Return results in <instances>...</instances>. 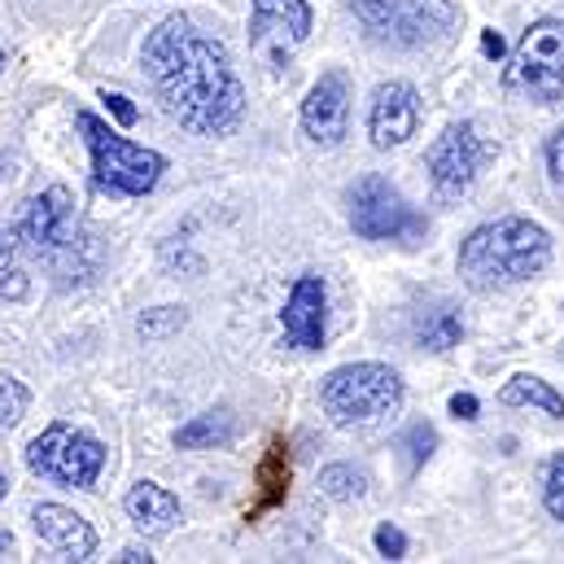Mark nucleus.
I'll list each match as a JSON object with an SVG mask.
<instances>
[{
	"mask_svg": "<svg viewBox=\"0 0 564 564\" xmlns=\"http://www.w3.org/2000/svg\"><path fill=\"white\" fill-rule=\"evenodd\" d=\"M503 88L534 97L539 106L564 101V18H543L521 35V44L508 53Z\"/></svg>",
	"mask_w": 564,
	"mask_h": 564,
	"instance_id": "nucleus-5",
	"label": "nucleus"
},
{
	"mask_svg": "<svg viewBox=\"0 0 564 564\" xmlns=\"http://www.w3.org/2000/svg\"><path fill=\"white\" fill-rule=\"evenodd\" d=\"M18 241L44 259H57L75 246V197L70 188L53 184L26 202V215L18 219Z\"/></svg>",
	"mask_w": 564,
	"mask_h": 564,
	"instance_id": "nucleus-10",
	"label": "nucleus"
},
{
	"mask_svg": "<svg viewBox=\"0 0 564 564\" xmlns=\"http://www.w3.org/2000/svg\"><path fill=\"white\" fill-rule=\"evenodd\" d=\"M319 490H324L328 499H337V503H350V499H359V495L368 490V477H364L359 468H350V464H328V468L319 473Z\"/></svg>",
	"mask_w": 564,
	"mask_h": 564,
	"instance_id": "nucleus-20",
	"label": "nucleus"
},
{
	"mask_svg": "<svg viewBox=\"0 0 564 564\" xmlns=\"http://www.w3.org/2000/svg\"><path fill=\"white\" fill-rule=\"evenodd\" d=\"M119 561H123V564H149L153 556H149V552H141V547H123V552H119Z\"/></svg>",
	"mask_w": 564,
	"mask_h": 564,
	"instance_id": "nucleus-31",
	"label": "nucleus"
},
{
	"mask_svg": "<svg viewBox=\"0 0 564 564\" xmlns=\"http://www.w3.org/2000/svg\"><path fill=\"white\" fill-rule=\"evenodd\" d=\"M350 228L364 241H416L424 237V215L381 175H364L350 188Z\"/></svg>",
	"mask_w": 564,
	"mask_h": 564,
	"instance_id": "nucleus-8",
	"label": "nucleus"
},
{
	"mask_svg": "<svg viewBox=\"0 0 564 564\" xmlns=\"http://www.w3.org/2000/svg\"><path fill=\"white\" fill-rule=\"evenodd\" d=\"M451 416H455V421H477V416H481V403H477L473 394H455V399H451Z\"/></svg>",
	"mask_w": 564,
	"mask_h": 564,
	"instance_id": "nucleus-29",
	"label": "nucleus"
},
{
	"mask_svg": "<svg viewBox=\"0 0 564 564\" xmlns=\"http://www.w3.org/2000/svg\"><path fill=\"white\" fill-rule=\"evenodd\" d=\"M101 101H106V110L115 115V123H119V128H132V123L141 119V110H137V106H132V97H123V93H106Z\"/></svg>",
	"mask_w": 564,
	"mask_h": 564,
	"instance_id": "nucleus-27",
	"label": "nucleus"
},
{
	"mask_svg": "<svg viewBox=\"0 0 564 564\" xmlns=\"http://www.w3.org/2000/svg\"><path fill=\"white\" fill-rule=\"evenodd\" d=\"M421 128V93L403 79H390L372 93L368 106V137L377 149H399L416 137Z\"/></svg>",
	"mask_w": 564,
	"mask_h": 564,
	"instance_id": "nucleus-13",
	"label": "nucleus"
},
{
	"mask_svg": "<svg viewBox=\"0 0 564 564\" xmlns=\"http://www.w3.org/2000/svg\"><path fill=\"white\" fill-rule=\"evenodd\" d=\"M9 547H13V534H9V530H0V556H4Z\"/></svg>",
	"mask_w": 564,
	"mask_h": 564,
	"instance_id": "nucleus-32",
	"label": "nucleus"
},
{
	"mask_svg": "<svg viewBox=\"0 0 564 564\" xmlns=\"http://www.w3.org/2000/svg\"><path fill=\"white\" fill-rule=\"evenodd\" d=\"M481 53H486V57H503V53H508L503 40H499V31H486V35H481Z\"/></svg>",
	"mask_w": 564,
	"mask_h": 564,
	"instance_id": "nucleus-30",
	"label": "nucleus"
},
{
	"mask_svg": "<svg viewBox=\"0 0 564 564\" xmlns=\"http://www.w3.org/2000/svg\"><path fill=\"white\" fill-rule=\"evenodd\" d=\"M123 508H128V517H132V525L141 534H166L180 521V499L171 490H162L158 481L132 486V495L123 499Z\"/></svg>",
	"mask_w": 564,
	"mask_h": 564,
	"instance_id": "nucleus-16",
	"label": "nucleus"
},
{
	"mask_svg": "<svg viewBox=\"0 0 564 564\" xmlns=\"http://www.w3.org/2000/svg\"><path fill=\"white\" fill-rule=\"evenodd\" d=\"M547 263H552V237H547V228H539L530 219L481 224L459 246V276L477 293H495V289L530 281Z\"/></svg>",
	"mask_w": 564,
	"mask_h": 564,
	"instance_id": "nucleus-2",
	"label": "nucleus"
},
{
	"mask_svg": "<svg viewBox=\"0 0 564 564\" xmlns=\"http://www.w3.org/2000/svg\"><path fill=\"white\" fill-rule=\"evenodd\" d=\"M319 403H324L328 421L341 429L372 424L403 408V377L390 364H346L324 377Z\"/></svg>",
	"mask_w": 564,
	"mask_h": 564,
	"instance_id": "nucleus-3",
	"label": "nucleus"
},
{
	"mask_svg": "<svg viewBox=\"0 0 564 564\" xmlns=\"http://www.w3.org/2000/svg\"><path fill=\"white\" fill-rule=\"evenodd\" d=\"M184 328V306H158V311H144L141 315V337H166V333H180Z\"/></svg>",
	"mask_w": 564,
	"mask_h": 564,
	"instance_id": "nucleus-24",
	"label": "nucleus"
},
{
	"mask_svg": "<svg viewBox=\"0 0 564 564\" xmlns=\"http://www.w3.org/2000/svg\"><path fill=\"white\" fill-rule=\"evenodd\" d=\"M31 525H35V534H40L62 561H93V552H97L93 525H88L79 512L62 508V503H35V508H31Z\"/></svg>",
	"mask_w": 564,
	"mask_h": 564,
	"instance_id": "nucleus-15",
	"label": "nucleus"
},
{
	"mask_svg": "<svg viewBox=\"0 0 564 564\" xmlns=\"http://www.w3.org/2000/svg\"><path fill=\"white\" fill-rule=\"evenodd\" d=\"M75 123H79L84 141L93 149V180H97L101 193L144 197V193L162 180V171H166V158H162V153H153V149H144V144H132L128 137L110 132V128H106L97 115H88V110H84Z\"/></svg>",
	"mask_w": 564,
	"mask_h": 564,
	"instance_id": "nucleus-4",
	"label": "nucleus"
},
{
	"mask_svg": "<svg viewBox=\"0 0 564 564\" xmlns=\"http://www.w3.org/2000/svg\"><path fill=\"white\" fill-rule=\"evenodd\" d=\"M499 403L503 408H539L547 416H564V399L543 381V377H512L503 390H499Z\"/></svg>",
	"mask_w": 564,
	"mask_h": 564,
	"instance_id": "nucleus-18",
	"label": "nucleus"
},
{
	"mask_svg": "<svg viewBox=\"0 0 564 564\" xmlns=\"http://www.w3.org/2000/svg\"><path fill=\"white\" fill-rule=\"evenodd\" d=\"M486 158H490V144L481 141V132L473 123H451L437 141L429 144V153H424V171H429L433 193L442 202L464 197L477 184Z\"/></svg>",
	"mask_w": 564,
	"mask_h": 564,
	"instance_id": "nucleus-9",
	"label": "nucleus"
},
{
	"mask_svg": "<svg viewBox=\"0 0 564 564\" xmlns=\"http://www.w3.org/2000/svg\"><path fill=\"white\" fill-rule=\"evenodd\" d=\"M399 446L408 451V464H412V468H421L424 459L433 455V446H437V433H433V424L416 421L408 433H403V442H399Z\"/></svg>",
	"mask_w": 564,
	"mask_h": 564,
	"instance_id": "nucleus-25",
	"label": "nucleus"
},
{
	"mask_svg": "<svg viewBox=\"0 0 564 564\" xmlns=\"http://www.w3.org/2000/svg\"><path fill=\"white\" fill-rule=\"evenodd\" d=\"M26 464L31 473L57 481V486H75V490H93L101 468H106V446L75 429L66 421H53L31 446H26Z\"/></svg>",
	"mask_w": 564,
	"mask_h": 564,
	"instance_id": "nucleus-7",
	"label": "nucleus"
},
{
	"mask_svg": "<svg viewBox=\"0 0 564 564\" xmlns=\"http://www.w3.org/2000/svg\"><path fill=\"white\" fill-rule=\"evenodd\" d=\"M350 13L368 40L390 48H421L455 26V9L446 0H350Z\"/></svg>",
	"mask_w": 564,
	"mask_h": 564,
	"instance_id": "nucleus-6",
	"label": "nucleus"
},
{
	"mask_svg": "<svg viewBox=\"0 0 564 564\" xmlns=\"http://www.w3.org/2000/svg\"><path fill=\"white\" fill-rule=\"evenodd\" d=\"M416 337H421L424 350H451V346H459V337H464V324H459V315L451 311V306H437V311H429L421 319V328H416Z\"/></svg>",
	"mask_w": 564,
	"mask_h": 564,
	"instance_id": "nucleus-19",
	"label": "nucleus"
},
{
	"mask_svg": "<svg viewBox=\"0 0 564 564\" xmlns=\"http://www.w3.org/2000/svg\"><path fill=\"white\" fill-rule=\"evenodd\" d=\"M311 35V9L306 0H254V53L281 70L289 48Z\"/></svg>",
	"mask_w": 564,
	"mask_h": 564,
	"instance_id": "nucleus-11",
	"label": "nucleus"
},
{
	"mask_svg": "<svg viewBox=\"0 0 564 564\" xmlns=\"http://www.w3.org/2000/svg\"><path fill=\"white\" fill-rule=\"evenodd\" d=\"M4 495H9V477L0 473V499H4Z\"/></svg>",
	"mask_w": 564,
	"mask_h": 564,
	"instance_id": "nucleus-33",
	"label": "nucleus"
},
{
	"mask_svg": "<svg viewBox=\"0 0 564 564\" xmlns=\"http://www.w3.org/2000/svg\"><path fill=\"white\" fill-rule=\"evenodd\" d=\"M144 75L162 110L193 137H228L246 119V88L224 40L175 13L144 40Z\"/></svg>",
	"mask_w": 564,
	"mask_h": 564,
	"instance_id": "nucleus-1",
	"label": "nucleus"
},
{
	"mask_svg": "<svg viewBox=\"0 0 564 564\" xmlns=\"http://www.w3.org/2000/svg\"><path fill=\"white\" fill-rule=\"evenodd\" d=\"M0 70H4V48H0Z\"/></svg>",
	"mask_w": 564,
	"mask_h": 564,
	"instance_id": "nucleus-34",
	"label": "nucleus"
},
{
	"mask_svg": "<svg viewBox=\"0 0 564 564\" xmlns=\"http://www.w3.org/2000/svg\"><path fill=\"white\" fill-rule=\"evenodd\" d=\"M302 128L319 149H337L350 128V79L341 70H324L302 101Z\"/></svg>",
	"mask_w": 564,
	"mask_h": 564,
	"instance_id": "nucleus-12",
	"label": "nucleus"
},
{
	"mask_svg": "<svg viewBox=\"0 0 564 564\" xmlns=\"http://www.w3.org/2000/svg\"><path fill=\"white\" fill-rule=\"evenodd\" d=\"M543 503L556 521H564V451L552 455L547 468H543Z\"/></svg>",
	"mask_w": 564,
	"mask_h": 564,
	"instance_id": "nucleus-23",
	"label": "nucleus"
},
{
	"mask_svg": "<svg viewBox=\"0 0 564 564\" xmlns=\"http://www.w3.org/2000/svg\"><path fill=\"white\" fill-rule=\"evenodd\" d=\"M237 433V421L232 412H206V416H193L188 424L175 429V446L180 451H206V446H228Z\"/></svg>",
	"mask_w": 564,
	"mask_h": 564,
	"instance_id": "nucleus-17",
	"label": "nucleus"
},
{
	"mask_svg": "<svg viewBox=\"0 0 564 564\" xmlns=\"http://www.w3.org/2000/svg\"><path fill=\"white\" fill-rule=\"evenodd\" d=\"M26 408H31V390L13 377H0V429H13L26 416Z\"/></svg>",
	"mask_w": 564,
	"mask_h": 564,
	"instance_id": "nucleus-22",
	"label": "nucleus"
},
{
	"mask_svg": "<svg viewBox=\"0 0 564 564\" xmlns=\"http://www.w3.org/2000/svg\"><path fill=\"white\" fill-rule=\"evenodd\" d=\"M547 171H552L556 184H564V128L552 137V144H547Z\"/></svg>",
	"mask_w": 564,
	"mask_h": 564,
	"instance_id": "nucleus-28",
	"label": "nucleus"
},
{
	"mask_svg": "<svg viewBox=\"0 0 564 564\" xmlns=\"http://www.w3.org/2000/svg\"><path fill=\"white\" fill-rule=\"evenodd\" d=\"M284 337L297 350H319L324 346V324H328V293L319 276H297L281 311Z\"/></svg>",
	"mask_w": 564,
	"mask_h": 564,
	"instance_id": "nucleus-14",
	"label": "nucleus"
},
{
	"mask_svg": "<svg viewBox=\"0 0 564 564\" xmlns=\"http://www.w3.org/2000/svg\"><path fill=\"white\" fill-rule=\"evenodd\" d=\"M372 543H377V552L386 556V561H403L408 556V539H403V530L399 525H377V534H372Z\"/></svg>",
	"mask_w": 564,
	"mask_h": 564,
	"instance_id": "nucleus-26",
	"label": "nucleus"
},
{
	"mask_svg": "<svg viewBox=\"0 0 564 564\" xmlns=\"http://www.w3.org/2000/svg\"><path fill=\"white\" fill-rule=\"evenodd\" d=\"M26 293H31V281H26L22 263H18V250H13L9 241H0V297L22 302Z\"/></svg>",
	"mask_w": 564,
	"mask_h": 564,
	"instance_id": "nucleus-21",
	"label": "nucleus"
}]
</instances>
